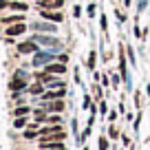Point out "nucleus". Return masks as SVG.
Here are the masks:
<instances>
[{"mask_svg":"<svg viewBox=\"0 0 150 150\" xmlns=\"http://www.w3.org/2000/svg\"><path fill=\"white\" fill-rule=\"evenodd\" d=\"M62 5H64V0H40L42 9H60Z\"/></svg>","mask_w":150,"mask_h":150,"instance_id":"1","label":"nucleus"},{"mask_svg":"<svg viewBox=\"0 0 150 150\" xmlns=\"http://www.w3.org/2000/svg\"><path fill=\"white\" fill-rule=\"evenodd\" d=\"M42 18L51 20V22H62V13H60V11H49V9H42Z\"/></svg>","mask_w":150,"mask_h":150,"instance_id":"2","label":"nucleus"},{"mask_svg":"<svg viewBox=\"0 0 150 150\" xmlns=\"http://www.w3.org/2000/svg\"><path fill=\"white\" fill-rule=\"evenodd\" d=\"M9 88H11V91H20V88H27V77H18V75H16V80H11Z\"/></svg>","mask_w":150,"mask_h":150,"instance_id":"3","label":"nucleus"},{"mask_svg":"<svg viewBox=\"0 0 150 150\" xmlns=\"http://www.w3.org/2000/svg\"><path fill=\"white\" fill-rule=\"evenodd\" d=\"M24 29H27V24L16 22L13 27H9V29H7V35H20V33H24Z\"/></svg>","mask_w":150,"mask_h":150,"instance_id":"4","label":"nucleus"},{"mask_svg":"<svg viewBox=\"0 0 150 150\" xmlns=\"http://www.w3.org/2000/svg\"><path fill=\"white\" fill-rule=\"evenodd\" d=\"M51 62V55H47V53H35V60H33V64L40 66V64H49Z\"/></svg>","mask_w":150,"mask_h":150,"instance_id":"5","label":"nucleus"},{"mask_svg":"<svg viewBox=\"0 0 150 150\" xmlns=\"http://www.w3.org/2000/svg\"><path fill=\"white\" fill-rule=\"evenodd\" d=\"M18 51L20 53H33V51H35V40H33V42H22L18 47Z\"/></svg>","mask_w":150,"mask_h":150,"instance_id":"6","label":"nucleus"},{"mask_svg":"<svg viewBox=\"0 0 150 150\" xmlns=\"http://www.w3.org/2000/svg\"><path fill=\"white\" fill-rule=\"evenodd\" d=\"M42 150H66L62 144H57V141H44L42 144Z\"/></svg>","mask_w":150,"mask_h":150,"instance_id":"7","label":"nucleus"},{"mask_svg":"<svg viewBox=\"0 0 150 150\" xmlns=\"http://www.w3.org/2000/svg\"><path fill=\"white\" fill-rule=\"evenodd\" d=\"M33 40H35V42H42L44 47H57V44H60L57 40H53V38H40L38 35V38H33Z\"/></svg>","mask_w":150,"mask_h":150,"instance_id":"8","label":"nucleus"},{"mask_svg":"<svg viewBox=\"0 0 150 150\" xmlns=\"http://www.w3.org/2000/svg\"><path fill=\"white\" fill-rule=\"evenodd\" d=\"M47 71H49V73H64L66 66H64V62H60V64H49Z\"/></svg>","mask_w":150,"mask_h":150,"instance_id":"9","label":"nucleus"},{"mask_svg":"<svg viewBox=\"0 0 150 150\" xmlns=\"http://www.w3.org/2000/svg\"><path fill=\"white\" fill-rule=\"evenodd\" d=\"M62 95H64V88L51 91V93H44V99H57V97H62Z\"/></svg>","mask_w":150,"mask_h":150,"instance_id":"10","label":"nucleus"},{"mask_svg":"<svg viewBox=\"0 0 150 150\" xmlns=\"http://www.w3.org/2000/svg\"><path fill=\"white\" fill-rule=\"evenodd\" d=\"M9 7H11V9H16V11H27L29 9L27 2H9Z\"/></svg>","mask_w":150,"mask_h":150,"instance_id":"11","label":"nucleus"},{"mask_svg":"<svg viewBox=\"0 0 150 150\" xmlns=\"http://www.w3.org/2000/svg\"><path fill=\"white\" fill-rule=\"evenodd\" d=\"M38 31H55V27L53 24H35Z\"/></svg>","mask_w":150,"mask_h":150,"instance_id":"12","label":"nucleus"},{"mask_svg":"<svg viewBox=\"0 0 150 150\" xmlns=\"http://www.w3.org/2000/svg\"><path fill=\"white\" fill-rule=\"evenodd\" d=\"M29 93H33V95L42 93V82H40V84H35V86H31V88H29Z\"/></svg>","mask_w":150,"mask_h":150,"instance_id":"13","label":"nucleus"},{"mask_svg":"<svg viewBox=\"0 0 150 150\" xmlns=\"http://www.w3.org/2000/svg\"><path fill=\"white\" fill-rule=\"evenodd\" d=\"M49 108H51V110H62V108H64V104H62V99H60V102H53Z\"/></svg>","mask_w":150,"mask_h":150,"instance_id":"14","label":"nucleus"},{"mask_svg":"<svg viewBox=\"0 0 150 150\" xmlns=\"http://www.w3.org/2000/svg\"><path fill=\"white\" fill-rule=\"evenodd\" d=\"M5 22H22V16H13V18H7Z\"/></svg>","mask_w":150,"mask_h":150,"instance_id":"15","label":"nucleus"},{"mask_svg":"<svg viewBox=\"0 0 150 150\" xmlns=\"http://www.w3.org/2000/svg\"><path fill=\"white\" fill-rule=\"evenodd\" d=\"M29 112V108L24 106V108H18V110H16V115H18V117H22V115H27Z\"/></svg>","mask_w":150,"mask_h":150,"instance_id":"16","label":"nucleus"},{"mask_svg":"<svg viewBox=\"0 0 150 150\" xmlns=\"http://www.w3.org/2000/svg\"><path fill=\"white\" fill-rule=\"evenodd\" d=\"M99 150H108V141L106 139H99Z\"/></svg>","mask_w":150,"mask_h":150,"instance_id":"17","label":"nucleus"},{"mask_svg":"<svg viewBox=\"0 0 150 150\" xmlns=\"http://www.w3.org/2000/svg\"><path fill=\"white\" fill-rule=\"evenodd\" d=\"M44 117H47V115H44V110H38V112H35V119H38V122H42Z\"/></svg>","mask_w":150,"mask_h":150,"instance_id":"18","label":"nucleus"},{"mask_svg":"<svg viewBox=\"0 0 150 150\" xmlns=\"http://www.w3.org/2000/svg\"><path fill=\"white\" fill-rule=\"evenodd\" d=\"M7 7H9V2H7V0H0V9H7Z\"/></svg>","mask_w":150,"mask_h":150,"instance_id":"19","label":"nucleus"},{"mask_svg":"<svg viewBox=\"0 0 150 150\" xmlns=\"http://www.w3.org/2000/svg\"><path fill=\"white\" fill-rule=\"evenodd\" d=\"M128 2H130V0H126V5H128Z\"/></svg>","mask_w":150,"mask_h":150,"instance_id":"20","label":"nucleus"}]
</instances>
